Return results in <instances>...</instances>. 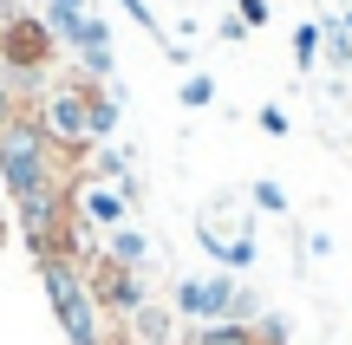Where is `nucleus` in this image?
Segmentation results:
<instances>
[{
    "label": "nucleus",
    "instance_id": "nucleus-1",
    "mask_svg": "<svg viewBox=\"0 0 352 345\" xmlns=\"http://www.w3.org/2000/svg\"><path fill=\"white\" fill-rule=\"evenodd\" d=\"M39 267V287L52 300V320H59L65 345H131V326L124 320H104V307L91 300V281H85V261H33Z\"/></svg>",
    "mask_w": 352,
    "mask_h": 345
},
{
    "label": "nucleus",
    "instance_id": "nucleus-2",
    "mask_svg": "<svg viewBox=\"0 0 352 345\" xmlns=\"http://www.w3.org/2000/svg\"><path fill=\"white\" fill-rule=\"evenodd\" d=\"M72 169H85V163H65V156L46 143V130H39L33 111H20L7 130H0V182H7V202L46 189V182H59V176H72Z\"/></svg>",
    "mask_w": 352,
    "mask_h": 345
},
{
    "label": "nucleus",
    "instance_id": "nucleus-3",
    "mask_svg": "<svg viewBox=\"0 0 352 345\" xmlns=\"http://www.w3.org/2000/svg\"><path fill=\"white\" fill-rule=\"evenodd\" d=\"M33 117H39V130H46V143L65 156V163H85L91 156V124H85V78H52L46 85V98L33 104Z\"/></svg>",
    "mask_w": 352,
    "mask_h": 345
},
{
    "label": "nucleus",
    "instance_id": "nucleus-4",
    "mask_svg": "<svg viewBox=\"0 0 352 345\" xmlns=\"http://www.w3.org/2000/svg\"><path fill=\"white\" fill-rule=\"evenodd\" d=\"M235 294H241V274H196V281H176L170 287V313L189 326H209V320H228L235 313Z\"/></svg>",
    "mask_w": 352,
    "mask_h": 345
},
{
    "label": "nucleus",
    "instance_id": "nucleus-5",
    "mask_svg": "<svg viewBox=\"0 0 352 345\" xmlns=\"http://www.w3.org/2000/svg\"><path fill=\"white\" fill-rule=\"evenodd\" d=\"M85 281H91V300L104 307V320H131V313L151 300V287H144V267H118V261L91 254L85 261Z\"/></svg>",
    "mask_w": 352,
    "mask_h": 345
},
{
    "label": "nucleus",
    "instance_id": "nucleus-6",
    "mask_svg": "<svg viewBox=\"0 0 352 345\" xmlns=\"http://www.w3.org/2000/svg\"><path fill=\"white\" fill-rule=\"evenodd\" d=\"M78 222H91V228H118V222H131V209H124V195H118L111 182H98V176L78 169Z\"/></svg>",
    "mask_w": 352,
    "mask_h": 345
},
{
    "label": "nucleus",
    "instance_id": "nucleus-7",
    "mask_svg": "<svg viewBox=\"0 0 352 345\" xmlns=\"http://www.w3.org/2000/svg\"><path fill=\"white\" fill-rule=\"evenodd\" d=\"M196 241L209 248L228 274H248V267H254V235H248V222H241V228H202Z\"/></svg>",
    "mask_w": 352,
    "mask_h": 345
},
{
    "label": "nucleus",
    "instance_id": "nucleus-8",
    "mask_svg": "<svg viewBox=\"0 0 352 345\" xmlns=\"http://www.w3.org/2000/svg\"><path fill=\"white\" fill-rule=\"evenodd\" d=\"M118 117H124V91H118V85H85V124H91V143H111V137H118Z\"/></svg>",
    "mask_w": 352,
    "mask_h": 345
},
{
    "label": "nucleus",
    "instance_id": "nucleus-9",
    "mask_svg": "<svg viewBox=\"0 0 352 345\" xmlns=\"http://www.w3.org/2000/svg\"><path fill=\"white\" fill-rule=\"evenodd\" d=\"M98 254L118 261V267H144V261H151V235H144L138 222H118V228H104Z\"/></svg>",
    "mask_w": 352,
    "mask_h": 345
},
{
    "label": "nucleus",
    "instance_id": "nucleus-10",
    "mask_svg": "<svg viewBox=\"0 0 352 345\" xmlns=\"http://www.w3.org/2000/svg\"><path fill=\"white\" fill-rule=\"evenodd\" d=\"M124 326H131V339H144V345H176V313L170 307H151V300H144Z\"/></svg>",
    "mask_w": 352,
    "mask_h": 345
},
{
    "label": "nucleus",
    "instance_id": "nucleus-11",
    "mask_svg": "<svg viewBox=\"0 0 352 345\" xmlns=\"http://www.w3.org/2000/svg\"><path fill=\"white\" fill-rule=\"evenodd\" d=\"M183 345H261V339H254V326H241V320H209V326H189Z\"/></svg>",
    "mask_w": 352,
    "mask_h": 345
},
{
    "label": "nucleus",
    "instance_id": "nucleus-12",
    "mask_svg": "<svg viewBox=\"0 0 352 345\" xmlns=\"http://www.w3.org/2000/svg\"><path fill=\"white\" fill-rule=\"evenodd\" d=\"M85 176H98V182H124V176H138V163H131V150H118V143H91V156H85Z\"/></svg>",
    "mask_w": 352,
    "mask_h": 345
},
{
    "label": "nucleus",
    "instance_id": "nucleus-13",
    "mask_svg": "<svg viewBox=\"0 0 352 345\" xmlns=\"http://www.w3.org/2000/svg\"><path fill=\"white\" fill-rule=\"evenodd\" d=\"M118 7H124L131 20H138V33H151L157 46H164V59H176V65H183V46H176V39L164 33V26H157V13H151V0H118Z\"/></svg>",
    "mask_w": 352,
    "mask_h": 345
},
{
    "label": "nucleus",
    "instance_id": "nucleus-14",
    "mask_svg": "<svg viewBox=\"0 0 352 345\" xmlns=\"http://www.w3.org/2000/svg\"><path fill=\"white\" fill-rule=\"evenodd\" d=\"M320 59L340 65V72H352V33L340 20H320Z\"/></svg>",
    "mask_w": 352,
    "mask_h": 345
},
{
    "label": "nucleus",
    "instance_id": "nucleus-15",
    "mask_svg": "<svg viewBox=\"0 0 352 345\" xmlns=\"http://www.w3.org/2000/svg\"><path fill=\"white\" fill-rule=\"evenodd\" d=\"M72 59H78V78H85V85H111V72H118L111 46H78Z\"/></svg>",
    "mask_w": 352,
    "mask_h": 345
},
{
    "label": "nucleus",
    "instance_id": "nucleus-16",
    "mask_svg": "<svg viewBox=\"0 0 352 345\" xmlns=\"http://www.w3.org/2000/svg\"><path fill=\"white\" fill-rule=\"evenodd\" d=\"M294 59H300V72H314V65H320V20L294 26Z\"/></svg>",
    "mask_w": 352,
    "mask_h": 345
},
{
    "label": "nucleus",
    "instance_id": "nucleus-17",
    "mask_svg": "<svg viewBox=\"0 0 352 345\" xmlns=\"http://www.w3.org/2000/svg\"><path fill=\"white\" fill-rule=\"evenodd\" d=\"M254 339H261V345H294V339H287V320H280V313H261V320H254Z\"/></svg>",
    "mask_w": 352,
    "mask_h": 345
},
{
    "label": "nucleus",
    "instance_id": "nucleus-18",
    "mask_svg": "<svg viewBox=\"0 0 352 345\" xmlns=\"http://www.w3.org/2000/svg\"><path fill=\"white\" fill-rule=\"evenodd\" d=\"M254 209H267V215H287V189H280V182H254Z\"/></svg>",
    "mask_w": 352,
    "mask_h": 345
},
{
    "label": "nucleus",
    "instance_id": "nucleus-19",
    "mask_svg": "<svg viewBox=\"0 0 352 345\" xmlns=\"http://www.w3.org/2000/svg\"><path fill=\"white\" fill-rule=\"evenodd\" d=\"M209 98H215V78H202V72H196V78H183V104H189V111H202Z\"/></svg>",
    "mask_w": 352,
    "mask_h": 345
},
{
    "label": "nucleus",
    "instance_id": "nucleus-20",
    "mask_svg": "<svg viewBox=\"0 0 352 345\" xmlns=\"http://www.w3.org/2000/svg\"><path fill=\"white\" fill-rule=\"evenodd\" d=\"M254 124H261L267 137H287V130H294V124H287V111H280V104H261V111H254Z\"/></svg>",
    "mask_w": 352,
    "mask_h": 345
},
{
    "label": "nucleus",
    "instance_id": "nucleus-21",
    "mask_svg": "<svg viewBox=\"0 0 352 345\" xmlns=\"http://www.w3.org/2000/svg\"><path fill=\"white\" fill-rule=\"evenodd\" d=\"M235 20H241V26H261V20H267V0H241Z\"/></svg>",
    "mask_w": 352,
    "mask_h": 345
},
{
    "label": "nucleus",
    "instance_id": "nucleus-22",
    "mask_svg": "<svg viewBox=\"0 0 352 345\" xmlns=\"http://www.w3.org/2000/svg\"><path fill=\"white\" fill-rule=\"evenodd\" d=\"M13 117H20V98H13V91H7V78H0V130H7Z\"/></svg>",
    "mask_w": 352,
    "mask_h": 345
},
{
    "label": "nucleus",
    "instance_id": "nucleus-23",
    "mask_svg": "<svg viewBox=\"0 0 352 345\" xmlns=\"http://www.w3.org/2000/svg\"><path fill=\"white\" fill-rule=\"evenodd\" d=\"M46 7H78V13H91V0H46Z\"/></svg>",
    "mask_w": 352,
    "mask_h": 345
},
{
    "label": "nucleus",
    "instance_id": "nucleus-24",
    "mask_svg": "<svg viewBox=\"0 0 352 345\" xmlns=\"http://www.w3.org/2000/svg\"><path fill=\"white\" fill-rule=\"evenodd\" d=\"M340 26H346V33H352V7H346V20H340Z\"/></svg>",
    "mask_w": 352,
    "mask_h": 345
},
{
    "label": "nucleus",
    "instance_id": "nucleus-25",
    "mask_svg": "<svg viewBox=\"0 0 352 345\" xmlns=\"http://www.w3.org/2000/svg\"><path fill=\"white\" fill-rule=\"evenodd\" d=\"M0 228H7V209H0ZM0 241H7V235H0Z\"/></svg>",
    "mask_w": 352,
    "mask_h": 345
},
{
    "label": "nucleus",
    "instance_id": "nucleus-26",
    "mask_svg": "<svg viewBox=\"0 0 352 345\" xmlns=\"http://www.w3.org/2000/svg\"><path fill=\"white\" fill-rule=\"evenodd\" d=\"M0 13H7V0H0Z\"/></svg>",
    "mask_w": 352,
    "mask_h": 345
}]
</instances>
